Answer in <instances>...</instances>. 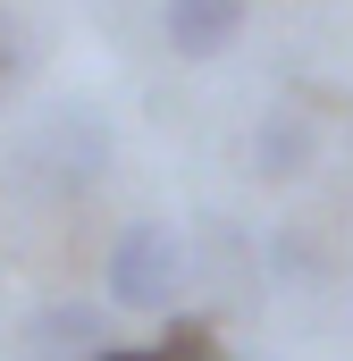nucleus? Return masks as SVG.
Wrapping results in <instances>:
<instances>
[{"mask_svg": "<svg viewBox=\"0 0 353 361\" xmlns=\"http://www.w3.org/2000/svg\"><path fill=\"white\" fill-rule=\"evenodd\" d=\"M311 160H320V118H311L303 101L261 109V126H253V177H269V185H303V177H311Z\"/></svg>", "mask_w": 353, "mask_h": 361, "instance_id": "6", "label": "nucleus"}, {"mask_svg": "<svg viewBox=\"0 0 353 361\" xmlns=\"http://www.w3.org/2000/svg\"><path fill=\"white\" fill-rule=\"evenodd\" d=\"M92 361H219V328L169 311L160 336H143V345H109V353H92Z\"/></svg>", "mask_w": 353, "mask_h": 361, "instance_id": "7", "label": "nucleus"}, {"mask_svg": "<svg viewBox=\"0 0 353 361\" xmlns=\"http://www.w3.org/2000/svg\"><path fill=\"white\" fill-rule=\"evenodd\" d=\"M101 294H109L118 311H152V319H169L176 302L193 294V252H185V235H176L169 219H126V227L109 235Z\"/></svg>", "mask_w": 353, "mask_h": 361, "instance_id": "1", "label": "nucleus"}, {"mask_svg": "<svg viewBox=\"0 0 353 361\" xmlns=\"http://www.w3.org/2000/svg\"><path fill=\"white\" fill-rule=\"evenodd\" d=\"M0 76H8V42H0Z\"/></svg>", "mask_w": 353, "mask_h": 361, "instance_id": "8", "label": "nucleus"}, {"mask_svg": "<svg viewBox=\"0 0 353 361\" xmlns=\"http://www.w3.org/2000/svg\"><path fill=\"white\" fill-rule=\"evenodd\" d=\"M185 252H193V277H202L227 311L261 302V252L244 244V227H236V219H202V244H185Z\"/></svg>", "mask_w": 353, "mask_h": 361, "instance_id": "5", "label": "nucleus"}, {"mask_svg": "<svg viewBox=\"0 0 353 361\" xmlns=\"http://www.w3.org/2000/svg\"><path fill=\"white\" fill-rule=\"evenodd\" d=\"M109 169V126H101V109H51L34 135H25V177L51 185V193H85L101 185Z\"/></svg>", "mask_w": 353, "mask_h": 361, "instance_id": "2", "label": "nucleus"}, {"mask_svg": "<svg viewBox=\"0 0 353 361\" xmlns=\"http://www.w3.org/2000/svg\"><path fill=\"white\" fill-rule=\"evenodd\" d=\"M8 353L17 361H92V353H109V302H92V294L34 302V311L17 319Z\"/></svg>", "mask_w": 353, "mask_h": 361, "instance_id": "3", "label": "nucleus"}, {"mask_svg": "<svg viewBox=\"0 0 353 361\" xmlns=\"http://www.w3.org/2000/svg\"><path fill=\"white\" fill-rule=\"evenodd\" d=\"M253 25V0H160V42L176 59H227Z\"/></svg>", "mask_w": 353, "mask_h": 361, "instance_id": "4", "label": "nucleus"}]
</instances>
